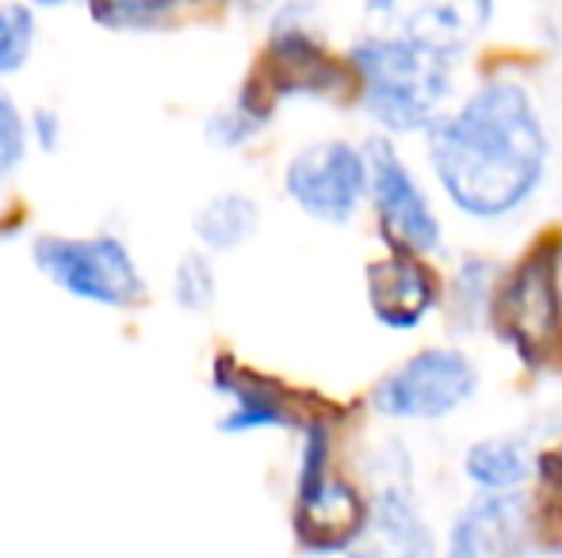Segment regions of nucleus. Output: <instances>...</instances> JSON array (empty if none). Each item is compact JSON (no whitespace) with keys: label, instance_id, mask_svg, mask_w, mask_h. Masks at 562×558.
Returning a JSON list of instances; mask_svg holds the SVG:
<instances>
[{"label":"nucleus","instance_id":"obj_15","mask_svg":"<svg viewBox=\"0 0 562 558\" xmlns=\"http://www.w3.org/2000/svg\"><path fill=\"white\" fill-rule=\"evenodd\" d=\"M215 390L226 398L218 432L226 436H252V432H288L295 429V413L280 387L252 372H241L229 360L215 364Z\"/></svg>","mask_w":562,"mask_h":558},{"label":"nucleus","instance_id":"obj_6","mask_svg":"<svg viewBox=\"0 0 562 558\" xmlns=\"http://www.w3.org/2000/svg\"><path fill=\"white\" fill-rule=\"evenodd\" d=\"M363 146L371 164L368 215L383 249L440 261L448 253V218L432 180L422 176L398 138L368 135Z\"/></svg>","mask_w":562,"mask_h":558},{"label":"nucleus","instance_id":"obj_23","mask_svg":"<svg viewBox=\"0 0 562 558\" xmlns=\"http://www.w3.org/2000/svg\"><path fill=\"white\" fill-rule=\"evenodd\" d=\"M241 12H249V15H257V12H268V8H276V0H234Z\"/></svg>","mask_w":562,"mask_h":558},{"label":"nucleus","instance_id":"obj_13","mask_svg":"<svg viewBox=\"0 0 562 558\" xmlns=\"http://www.w3.org/2000/svg\"><path fill=\"white\" fill-rule=\"evenodd\" d=\"M540 470L543 444L528 429L474 436L456 459L459 482L471 493H528Z\"/></svg>","mask_w":562,"mask_h":558},{"label":"nucleus","instance_id":"obj_17","mask_svg":"<svg viewBox=\"0 0 562 558\" xmlns=\"http://www.w3.org/2000/svg\"><path fill=\"white\" fill-rule=\"evenodd\" d=\"M272 107H276V100H272V92L265 89V81L245 84L226 107H218V112L211 115L203 135H207L211 146H218V149H245L268 130Z\"/></svg>","mask_w":562,"mask_h":558},{"label":"nucleus","instance_id":"obj_22","mask_svg":"<svg viewBox=\"0 0 562 558\" xmlns=\"http://www.w3.org/2000/svg\"><path fill=\"white\" fill-rule=\"evenodd\" d=\"M27 127H31V141H35L38 149H58V141H61V119L54 112L38 107V112L27 119Z\"/></svg>","mask_w":562,"mask_h":558},{"label":"nucleus","instance_id":"obj_24","mask_svg":"<svg viewBox=\"0 0 562 558\" xmlns=\"http://www.w3.org/2000/svg\"><path fill=\"white\" fill-rule=\"evenodd\" d=\"M38 8H61V4H69V0H35Z\"/></svg>","mask_w":562,"mask_h":558},{"label":"nucleus","instance_id":"obj_9","mask_svg":"<svg viewBox=\"0 0 562 558\" xmlns=\"http://www.w3.org/2000/svg\"><path fill=\"white\" fill-rule=\"evenodd\" d=\"M363 298L386 333H417L440 318V303H445V272L437 261L414 253H394L383 249L375 261L363 264Z\"/></svg>","mask_w":562,"mask_h":558},{"label":"nucleus","instance_id":"obj_25","mask_svg":"<svg viewBox=\"0 0 562 558\" xmlns=\"http://www.w3.org/2000/svg\"><path fill=\"white\" fill-rule=\"evenodd\" d=\"M555 463H559V470H555V482H562V452H555Z\"/></svg>","mask_w":562,"mask_h":558},{"label":"nucleus","instance_id":"obj_10","mask_svg":"<svg viewBox=\"0 0 562 558\" xmlns=\"http://www.w3.org/2000/svg\"><path fill=\"white\" fill-rule=\"evenodd\" d=\"M536 505L528 493H471L451 513L440 558H532Z\"/></svg>","mask_w":562,"mask_h":558},{"label":"nucleus","instance_id":"obj_18","mask_svg":"<svg viewBox=\"0 0 562 558\" xmlns=\"http://www.w3.org/2000/svg\"><path fill=\"white\" fill-rule=\"evenodd\" d=\"M218 298V269L207 249H192L172 269V303L184 314H207Z\"/></svg>","mask_w":562,"mask_h":558},{"label":"nucleus","instance_id":"obj_7","mask_svg":"<svg viewBox=\"0 0 562 558\" xmlns=\"http://www.w3.org/2000/svg\"><path fill=\"white\" fill-rule=\"evenodd\" d=\"M283 200L314 226L348 230L368 210L371 164L368 146L345 135L311 138L291 149L280 169Z\"/></svg>","mask_w":562,"mask_h":558},{"label":"nucleus","instance_id":"obj_21","mask_svg":"<svg viewBox=\"0 0 562 558\" xmlns=\"http://www.w3.org/2000/svg\"><path fill=\"white\" fill-rule=\"evenodd\" d=\"M31 149V127L23 119V112L15 107V100L0 89V184L8 176H15V169L23 164Z\"/></svg>","mask_w":562,"mask_h":558},{"label":"nucleus","instance_id":"obj_5","mask_svg":"<svg viewBox=\"0 0 562 558\" xmlns=\"http://www.w3.org/2000/svg\"><path fill=\"white\" fill-rule=\"evenodd\" d=\"M490 337L525 367H543L562 352V234H543L520 261L505 264Z\"/></svg>","mask_w":562,"mask_h":558},{"label":"nucleus","instance_id":"obj_12","mask_svg":"<svg viewBox=\"0 0 562 558\" xmlns=\"http://www.w3.org/2000/svg\"><path fill=\"white\" fill-rule=\"evenodd\" d=\"M368 524V490L326 470L295 482V536L311 555H345Z\"/></svg>","mask_w":562,"mask_h":558},{"label":"nucleus","instance_id":"obj_2","mask_svg":"<svg viewBox=\"0 0 562 558\" xmlns=\"http://www.w3.org/2000/svg\"><path fill=\"white\" fill-rule=\"evenodd\" d=\"M352 100L375 135L425 138L463 92V58L391 31H363L345 50Z\"/></svg>","mask_w":562,"mask_h":558},{"label":"nucleus","instance_id":"obj_1","mask_svg":"<svg viewBox=\"0 0 562 558\" xmlns=\"http://www.w3.org/2000/svg\"><path fill=\"white\" fill-rule=\"evenodd\" d=\"M440 203L474 230H505L532 215L555 176V130L536 89L517 73H482L422 138Z\"/></svg>","mask_w":562,"mask_h":558},{"label":"nucleus","instance_id":"obj_4","mask_svg":"<svg viewBox=\"0 0 562 558\" xmlns=\"http://www.w3.org/2000/svg\"><path fill=\"white\" fill-rule=\"evenodd\" d=\"M445 532L429 513L414 452L386 436L368 475V524L340 558H440Z\"/></svg>","mask_w":562,"mask_h":558},{"label":"nucleus","instance_id":"obj_20","mask_svg":"<svg viewBox=\"0 0 562 558\" xmlns=\"http://www.w3.org/2000/svg\"><path fill=\"white\" fill-rule=\"evenodd\" d=\"M180 0H89V12L100 27L112 31H149L165 23Z\"/></svg>","mask_w":562,"mask_h":558},{"label":"nucleus","instance_id":"obj_3","mask_svg":"<svg viewBox=\"0 0 562 558\" xmlns=\"http://www.w3.org/2000/svg\"><path fill=\"white\" fill-rule=\"evenodd\" d=\"M482 395V364L463 341H429L386 367L368 390V410L394 429L456 421Z\"/></svg>","mask_w":562,"mask_h":558},{"label":"nucleus","instance_id":"obj_16","mask_svg":"<svg viewBox=\"0 0 562 558\" xmlns=\"http://www.w3.org/2000/svg\"><path fill=\"white\" fill-rule=\"evenodd\" d=\"M260 203L249 192H218L192 215V238L211 257H226L245 249L260 234Z\"/></svg>","mask_w":562,"mask_h":558},{"label":"nucleus","instance_id":"obj_14","mask_svg":"<svg viewBox=\"0 0 562 558\" xmlns=\"http://www.w3.org/2000/svg\"><path fill=\"white\" fill-rule=\"evenodd\" d=\"M505 261L494 253H456V261L445 272V303H440V321H445L451 341H479L494 333V310L502 295Z\"/></svg>","mask_w":562,"mask_h":558},{"label":"nucleus","instance_id":"obj_8","mask_svg":"<svg viewBox=\"0 0 562 558\" xmlns=\"http://www.w3.org/2000/svg\"><path fill=\"white\" fill-rule=\"evenodd\" d=\"M31 261L61 295L77 303L131 310L146 298V276L115 234H43L31 246Z\"/></svg>","mask_w":562,"mask_h":558},{"label":"nucleus","instance_id":"obj_11","mask_svg":"<svg viewBox=\"0 0 562 558\" xmlns=\"http://www.w3.org/2000/svg\"><path fill=\"white\" fill-rule=\"evenodd\" d=\"M497 0H363V20L371 31H391L414 43L467 58L490 31Z\"/></svg>","mask_w":562,"mask_h":558},{"label":"nucleus","instance_id":"obj_19","mask_svg":"<svg viewBox=\"0 0 562 558\" xmlns=\"http://www.w3.org/2000/svg\"><path fill=\"white\" fill-rule=\"evenodd\" d=\"M38 38L35 8L23 0H0V81L15 77L31 61Z\"/></svg>","mask_w":562,"mask_h":558}]
</instances>
